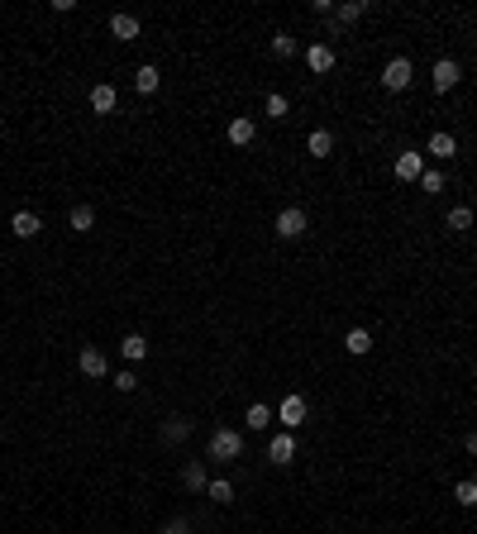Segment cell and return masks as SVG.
<instances>
[{
	"label": "cell",
	"mask_w": 477,
	"mask_h": 534,
	"mask_svg": "<svg viewBox=\"0 0 477 534\" xmlns=\"http://www.w3.org/2000/svg\"><path fill=\"white\" fill-rule=\"evenodd\" d=\"M206 454L215 458V463H238V458H243V434H238V429H215Z\"/></svg>",
	"instance_id": "6da1fadb"
},
{
	"label": "cell",
	"mask_w": 477,
	"mask_h": 534,
	"mask_svg": "<svg viewBox=\"0 0 477 534\" xmlns=\"http://www.w3.org/2000/svg\"><path fill=\"white\" fill-rule=\"evenodd\" d=\"M305 229H310V220H305L301 205H286V210H277V239H301Z\"/></svg>",
	"instance_id": "7a4b0ae2"
},
{
	"label": "cell",
	"mask_w": 477,
	"mask_h": 534,
	"mask_svg": "<svg viewBox=\"0 0 477 534\" xmlns=\"http://www.w3.org/2000/svg\"><path fill=\"white\" fill-rule=\"evenodd\" d=\"M411 77H415L411 58H392V63L382 67V86H387V91H406V86H411Z\"/></svg>",
	"instance_id": "3957f363"
},
{
	"label": "cell",
	"mask_w": 477,
	"mask_h": 534,
	"mask_svg": "<svg viewBox=\"0 0 477 534\" xmlns=\"http://www.w3.org/2000/svg\"><path fill=\"white\" fill-rule=\"evenodd\" d=\"M392 172H397L401 182H420V177H425V153H415V148L397 153V167H392Z\"/></svg>",
	"instance_id": "277c9868"
},
{
	"label": "cell",
	"mask_w": 477,
	"mask_h": 534,
	"mask_svg": "<svg viewBox=\"0 0 477 534\" xmlns=\"http://www.w3.org/2000/svg\"><path fill=\"white\" fill-rule=\"evenodd\" d=\"M458 77H463V67L454 63V58H439V63H434V91H454Z\"/></svg>",
	"instance_id": "5b68a950"
},
{
	"label": "cell",
	"mask_w": 477,
	"mask_h": 534,
	"mask_svg": "<svg viewBox=\"0 0 477 534\" xmlns=\"http://www.w3.org/2000/svg\"><path fill=\"white\" fill-rule=\"evenodd\" d=\"M224 134H229V143H234V148H248V143L258 139V125L248 120V115H238V120H229V129H224Z\"/></svg>",
	"instance_id": "8992f818"
},
{
	"label": "cell",
	"mask_w": 477,
	"mask_h": 534,
	"mask_svg": "<svg viewBox=\"0 0 477 534\" xmlns=\"http://www.w3.org/2000/svg\"><path fill=\"white\" fill-rule=\"evenodd\" d=\"M77 367L81 372H86V377H105V372H110V362H105V353H100V348H81V358H77Z\"/></svg>",
	"instance_id": "52a82bcc"
},
{
	"label": "cell",
	"mask_w": 477,
	"mask_h": 534,
	"mask_svg": "<svg viewBox=\"0 0 477 534\" xmlns=\"http://www.w3.org/2000/svg\"><path fill=\"white\" fill-rule=\"evenodd\" d=\"M277 420H282L286 429L305 424V396H286V401H282V410H277Z\"/></svg>",
	"instance_id": "ba28073f"
},
{
	"label": "cell",
	"mask_w": 477,
	"mask_h": 534,
	"mask_svg": "<svg viewBox=\"0 0 477 534\" xmlns=\"http://www.w3.org/2000/svg\"><path fill=\"white\" fill-rule=\"evenodd\" d=\"M305 67H310V72H330L334 67V48L330 43H310L305 48Z\"/></svg>",
	"instance_id": "9c48e42d"
},
{
	"label": "cell",
	"mask_w": 477,
	"mask_h": 534,
	"mask_svg": "<svg viewBox=\"0 0 477 534\" xmlns=\"http://www.w3.org/2000/svg\"><path fill=\"white\" fill-rule=\"evenodd\" d=\"M268 458L272 463H291V458H296V439H291V434H272L268 439Z\"/></svg>",
	"instance_id": "30bf717a"
},
{
	"label": "cell",
	"mask_w": 477,
	"mask_h": 534,
	"mask_svg": "<svg viewBox=\"0 0 477 534\" xmlns=\"http://www.w3.org/2000/svg\"><path fill=\"white\" fill-rule=\"evenodd\" d=\"M134 86H139V95H153V91L162 86V72H158L153 63H143L139 72H134Z\"/></svg>",
	"instance_id": "8fae6325"
},
{
	"label": "cell",
	"mask_w": 477,
	"mask_h": 534,
	"mask_svg": "<svg viewBox=\"0 0 477 534\" xmlns=\"http://www.w3.org/2000/svg\"><path fill=\"white\" fill-rule=\"evenodd\" d=\"M10 229H15L19 239H33V234H38V229H43V220H38L33 210H19L15 220H10Z\"/></svg>",
	"instance_id": "7c38bea8"
},
{
	"label": "cell",
	"mask_w": 477,
	"mask_h": 534,
	"mask_svg": "<svg viewBox=\"0 0 477 534\" xmlns=\"http://www.w3.org/2000/svg\"><path fill=\"white\" fill-rule=\"evenodd\" d=\"M110 33L125 38V43H134V38H139V19L134 15H110Z\"/></svg>",
	"instance_id": "4fadbf2b"
},
{
	"label": "cell",
	"mask_w": 477,
	"mask_h": 534,
	"mask_svg": "<svg viewBox=\"0 0 477 534\" xmlns=\"http://www.w3.org/2000/svg\"><path fill=\"white\" fill-rule=\"evenodd\" d=\"M115 100H120V95H115V86H91V110H95V115H110Z\"/></svg>",
	"instance_id": "5bb4252c"
},
{
	"label": "cell",
	"mask_w": 477,
	"mask_h": 534,
	"mask_svg": "<svg viewBox=\"0 0 477 534\" xmlns=\"http://www.w3.org/2000/svg\"><path fill=\"white\" fill-rule=\"evenodd\" d=\"M305 148H310L315 157H330V153H334V134H330V129H310V139H305Z\"/></svg>",
	"instance_id": "9a60e30c"
},
{
	"label": "cell",
	"mask_w": 477,
	"mask_h": 534,
	"mask_svg": "<svg viewBox=\"0 0 477 534\" xmlns=\"http://www.w3.org/2000/svg\"><path fill=\"white\" fill-rule=\"evenodd\" d=\"M344 348H349L353 358H363V353H372V334L367 330H349L344 334Z\"/></svg>",
	"instance_id": "2e32d148"
},
{
	"label": "cell",
	"mask_w": 477,
	"mask_h": 534,
	"mask_svg": "<svg viewBox=\"0 0 477 534\" xmlns=\"http://www.w3.org/2000/svg\"><path fill=\"white\" fill-rule=\"evenodd\" d=\"M454 153H458L454 134H429V157H454Z\"/></svg>",
	"instance_id": "e0dca14e"
},
{
	"label": "cell",
	"mask_w": 477,
	"mask_h": 534,
	"mask_svg": "<svg viewBox=\"0 0 477 534\" xmlns=\"http://www.w3.org/2000/svg\"><path fill=\"white\" fill-rule=\"evenodd\" d=\"M187 434H191V420H187V415H172V420L162 424V439H167V444H182Z\"/></svg>",
	"instance_id": "ac0fdd59"
},
{
	"label": "cell",
	"mask_w": 477,
	"mask_h": 534,
	"mask_svg": "<svg viewBox=\"0 0 477 534\" xmlns=\"http://www.w3.org/2000/svg\"><path fill=\"white\" fill-rule=\"evenodd\" d=\"M206 491H210V501H215V506H229V501H234V482H229V477L206 482Z\"/></svg>",
	"instance_id": "d6986e66"
},
{
	"label": "cell",
	"mask_w": 477,
	"mask_h": 534,
	"mask_svg": "<svg viewBox=\"0 0 477 534\" xmlns=\"http://www.w3.org/2000/svg\"><path fill=\"white\" fill-rule=\"evenodd\" d=\"M182 482H187L191 491H201V487H206V463H201V458H191L187 468H182Z\"/></svg>",
	"instance_id": "ffe728a7"
},
{
	"label": "cell",
	"mask_w": 477,
	"mask_h": 534,
	"mask_svg": "<svg viewBox=\"0 0 477 534\" xmlns=\"http://www.w3.org/2000/svg\"><path fill=\"white\" fill-rule=\"evenodd\" d=\"M243 424H248V429H268V424H272V406L253 401V406H248V415H243Z\"/></svg>",
	"instance_id": "44dd1931"
},
{
	"label": "cell",
	"mask_w": 477,
	"mask_h": 534,
	"mask_svg": "<svg viewBox=\"0 0 477 534\" xmlns=\"http://www.w3.org/2000/svg\"><path fill=\"white\" fill-rule=\"evenodd\" d=\"M120 348H125V358H129V362L148 358V339H143V334H125V344H120Z\"/></svg>",
	"instance_id": "7402d4cb"
},
{
	"label": "cell",
	"mask_w": 477,
	"mask_h": 534,
	"mask_svg": "<svg viewBox=\"0 0 477 534\" xmlns=\"http://www.w3.org/2000/svg\"><path fill=\"white\" fill-rule=\"evenodd\" d=\"M363 0H344V5H334V19H339V24H353V19H363Z\"/></svg>",
	"instance_id": "603a6c76"
},
{
	"label": "cell",
	"mask_w": 477,
	"mask_h": 534,
	"mask_svg": "<svg viewBox=\"0 0 477 534\" xmlns=\"http://www.w3.org/2000/svg\"><path fill=\"white\" fill-rule=\"evenodd\" d=\"M91 224H95V210H91V205H72V229H77V234H86Z\"/></svg>",
	"instance_id": "cb8c5ba5"
},
{
	"label": "cell",
	"mask_w": 477,
	"mask_h": 534,
	"mask_svg": "<svg viewBox=\"0 0 477 534\" xmlns=\"http://www.w3.org/2000/svg\"><path fill=\"white\" fill-rule=\"evenodd\" d=\"M449 229H473V210H468V205H454V210H449Z\"/></svg>",
	"instance_id": "d4e9b609"
},
{
	"label": "cell",
	"mask_w": 477,
	"mask_h": 534,
	"mask_svg": "<svg viewBox=\"0 0 477 534\" xmlns=\"http://www.w3.org/2000/svg\"><path fill=\"white\" fill-rule=\"evenodd\" d=\"M454 501H458V506H477V482H473V477L454 487Z\"/></svg>",
	"instance_id": "484cf974"
},
{
	"label": "cell",
	"mask_w": 477,
	"mask_h": 534,
	"mask_svg": "<svg viewBox=\"0 0 477 534\" xmlns=\"http://www.w3.org/2000/svg\"><path fill=\"white\" fill-rule=\"evenodd\" d=\"M420 191H429V196H439V191H444V172H434V167H425V177H420Z\"/></svg>",
	"instance_id": "4316f807"
},
{
	"label": "cell",
	"mask_w": 477,
	"mask_h": 534,
	"mask_svg": "<svg viewBox=\"0 0 477 534\" xmlns=\"http://www.w3.org/2000/svg\"><path fill=\"white\" fill-rule=\"evenodd\" d=\"M263 110H268L272 120H286V110H291V105H286V95H277V91H272V95H268V105H263Z\"/></svg>",
	"instance_id": "83f0119b"
},
{
	"label": "cell",
	"mask_w": 477,
	"mask_h": 534,
	"mask_svg": "<svg viewBox=\"0 0 477 534\" xmlns=\"http://www.w3.org/2000/svg\"><path fill=\"white\" fill-rule=\"evenodd\" d=\"M272 53H277V58H291V53H296V38H291V33H277V38H272Z\"/></svg>",
	"instance_id": "f1b7e54d"
},
{
	"label": "cell",
	"mask_w": 477,
	"mask_h": 534,
	"mask_svg": "<svg viewBox=\"0 0 477 534\" xmlns=\"http://www.w3.org/2000/svg\"><path fill=\"white\" fill-rule=\"evenodd\" d=\"M110 387H115V392H134V387H139V377H134V372L125 367V372H115V382H110Z\"/></svg>",
	"instance_id": "f546056e"
},
{
	"label": "cell",
	"mask_w": 477,
	"mask_h": 534,
	"mask_svg": "<svg viewBox=\"0 0 477 534\" xmlns=\"http://www.w3.org/2000/svg\"><path fill=\"white\" fill-rule=\"evenodd\" d=\"M167 534H191V525H187V520H172V525H167Z\"/></svg>",
	"instance_id": "4dcf8cb0"
},
{
	"label": "cell",
	"mask_w": 477,
	"mask_h": 534,
	"mask_svg": "<svg viewBox=\"0 0 477 534\" xmlns=\"http://www.w3.org/2000/svg\"><path fill=\"white\" fill-rule=\"evenodd\" d=\"M468 454H477V429H473V434H468Z\"/></svg>",
	"instance_id": "1f68e13d"
}]
</instances>
